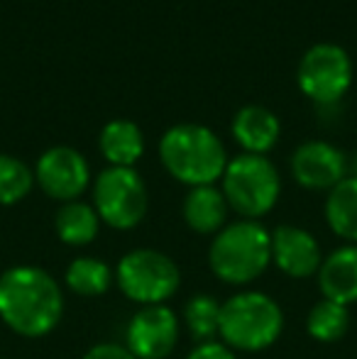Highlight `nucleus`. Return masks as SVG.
<instances>
[{"mask_svg": "<svg viewBox=\"0 0 357 359\" xmlns=\"http://www.w3.org/2000/svg\"><path fill=\"white\" fill-rule=\"evenodd\" d=\"M81 359H135L133 352L125 345H115V342H100L93 345Z\"/></svg>", "mask_w": 357, "mask_h": 359, "instance_id": "b1692460", "label": "nucleus"}, {"mask_svg": "<svg viewBox=\"0 0 357 359\" xmlns=\"http://www.w3.org/2000/svg\"><path fill=\"white\" fill-rule=\"evenodd\" d=\"M271 262L291 279H309L321 269V247L309 230L279 225L271 232Z\"/></svg>", "mask_w": 357, "mask_h": 359, "instance_id": "f8f14e48", "label": "nucleus"}, {"mask_svg": "<svg viewBox=\"0 0 357 359\" xmlns=\"http://www.w3.org/2000/svg\"><path fill=\"white\" fill-rule=\"evenodd\" d=\"M318 288L325 301L348 308L357 303V245L338 247L321 262Z\"/></svg>", "mask_w": 357, "mask_h": 359, "instance_id": "ddd939ff", "label": "nucleus"}, {"mask_svg": "<svg viewBox=\"0 0 357 359\" xmlns=\"http://www.w3.org/2000/svg\"><path fill=\"white\" fill-rule=\"evenodd\" d=\"M279 118L264 105H245L233 118V137L245 154H267L279 140Z\"/></svg>", "mask_w": 357, "mask_h": 359, "instance_id": "4468645a", "label": "nucleus"}, {"mask_svg": "<svg viewBox=\"0 0 357 359\" xmlns=\"http://www.w3.org/2000/svg\"><path fill=\"white\" fill-rule=\"evenodd\" d=\"M64 316L59 281L39 266H13L0 276V320L22 337H44Z\"/></svg>", "mask_w": 357, "mask_h": 359, "instance_id": "f257e3e1", "label": "nucleus"}, {"mask_svg": "<svg viewBox=\"0 0 357 359\" xmlns=\"http://www.w3.org/2000/svg\"><path fill=\"white\" fill-rule=\"evenodd\" d=\"M348 161L338 147L311 140L291 154V174L296 184L311 191H330L345 179Z\"/></svg>", "mask_w": 357, "mask_h": 359, "instance_id": "9b49d317", "label": "nucleus"}, {"mask_svg": "<svg viewBox=\"0 0 357 359\" xmlns=\"http://www.w3.org/2000/svg\"><path fill=\"white\" fill-rule=\"evenodd\" d=\"M299 88L311 100L321 105H328L340 100L348 93L353 83V62L343 47L330 42L314 44L301 57L299 72H296Z\"/></svg>", "mask_w": 357, "mask_h": 359, "instance_id": "6e6552de", "label": "nucleus"}, {"mask_svg": "<svg viewBox=\"0 0 357 359\" xmlns=\"http://www.w3.org/2000/svg\"><path fill=\"white\" fill-rule=\"evenodd\" d=\"M34 174L25 161L0 154V205H15L32 191Z\"/></svg>", "mask_w": 357, "mask_h": 359, "instance_id": "4be33fe9", "label": "nucleus"}, {"mask_svg": "<svg viewBox=\"0 0 357 359\" xmlns=\"http://www.w3.org/2000/svg\"><path fill=\"white\" fill-rule=\"evenodd\" d=\"M98 144L110 166H135L144 151L142 130L133 120H110L100 130Z\"/></svg>", "mask_w": 357, "mask_h": 359, "instance_id": "dca6fc26", "label": "nucleus"}, {"mask_svg": "<svg viewBox=\"0 0 357 359\" xmlns=\"http://www.w3.org/2000/svg\"><path fill=\"white\" fill-rule=\"evenodd\" d=\"M186 359H238V357H235V352L230 350L228 345L213 340V342H201V345H196Z\"/></svg>", "mask_w": 357, "mask_h": 359, "instance_id": "5701e85b", "label": "nucleus"}, {"mask_svg": "<svg viewBox=\"0 0 357 359\" xmlns=\"http://www.w3.org/2000/svg\"><path fill=\"white\" fill-rule=\"evenodd\" d=\"M220 191L228 201V208L245 220H257L276 205L281 181L267 156L240 154L225 166Z\"/></svg>", "mask_w": 357, "mask_h": 359, "instance_id": "39448f33", "label": "nucleus"}, {"mask_svg": "<svg viewBox=\"0 0 357 359\" xmlns=\"http://www.w3.org/2000/svg\"><path fill=\"white\" fill-rule=\"evenodd\" d=\"M220 306L210 293H196L184 306V323L196 342H213L220 330Z\"/></svg>", "mask_w": 357, "mask_h": 359, "instance_id": "412c9836", "label": "nucleus"}, {"mask_svg": "<svg viewBox=\"0 0 357 359\" xmlns=\"http://www.w3.org/2000/svg\"><path fill=\"white\" fill-rule=\"evenodd\" d=\"M113 271L105 262L95 259V257H79L67 266L64 274V284L69 286V291H74L76 296H103L113 284Z\"/></svg>", "mask_w": 357, "mask_h": 359, "instance_id": "6ab92c4d", "label": "nucleus"}, {"mask_svg": "<svg viewBox=\"0 0 357 359\" xmlns=\"http://www.w3.org/2000/svg\"><path fill=\"white\" fill-rule=\"evenodd\" d=\"M306 330L316 342H338L350 330V308L333 301H318L306 316Z\"/></svg>", "mask_w": 357, "mask_h": 359, "instance_id": "aec40b11", "label": "nucleus"}, {"mask_svg": "<svg viewBox=\"0 0 357 359\" xmlns=\"http://www.w3.org/2000/svg\"><path fill=\"white\" fill-rule=\"evenodd\" d=\"M147 186L133 166H108L93 184V208L100 222L133 230L147 215Z\"/></svg>", "mask_w": 357, "mask_h": 359, "instance_id": "0eeeda50", "label": "nucleus"}, {"mask_svg": "<svg viewBox=\"0 0 357 359\" xmlns=\"http://www.w3.org/2000/svg\"><path fill=\"white\" fill-rule=\"evenodd\" d=\"M128 350L135 359H167L179 342V320L169 306H144L128 323Z\"/></svg>", "mask_w": 357, "mask_h": 359, "instance_id": "9d476101", "label": "nucleus"}, {"mask_svg": "<svg viewBox=\"0 0 357 359\" xmlns=\"http://www.w3.org/2000/svg\"><path fill=\"white\" fill-rule=\"evenodd\" d=\"M115 281L125 298L140 306H167L179 291L181 271L177 262L157 250H133L118 262Z\"/></svg>", "mask_w": 357, "mask_h": 359, "instance_id": "423d86ee", "label": "nucleus"}, {"mask_svg": "<svg viewBox=\"0 0 357 359\" xmlns=\"http://www.w3.org/2000/svg\"><path fill=\"white\" fill-rule=\"evenodd\" d=\"M54 230L64 245L86 247L98 237L100 217L93 205L83 203V201H72V203H62V208L57 210Z\"/></svg>", "mask_w": 357, "mask_h": 359, "instance_id": "a211bd4d", "label": "nucleus"}, {"mask_svg": "<svg viewBox=\"0 0 357 359\" xmlns=\"http://www.w3.org/2000/svg\"><path fill=\"white\" fill-rule=\"evenodd\" d=\"M284 330V313L279 303L260 291H243L230 296L220 306V330L223 345L238 352L267 350L279 340Z\"/></svg>", "mask_w": 357, "mask_h": 359, "instance_id": "20e7f679", "label": "nucleus"}, {"mask_svg": "<svg viewBox=\"0 0 357 359\" xmlns=\"http://www.w3.org/2000/svg\"><path fill=\"white\" fill-rule=\"evenodd\" d=\"M159 159L174 179L191 189L213 186L223 179L228 166V154L218 135L206 125L194 123L174 125L164 133L159 142Z\"/></svg>", "mask_w": 357, "mask_h": 359, "instance_id": "f03ea898", "label": "nucleus"}, {"mask_svg": "<svg viewBox=\"0 0 357 359\" xmlns=\"http://www.w3.org/2000/svg\"><path fill=\"white\" fill-rule=\"evenodd\" d=\"M34 181L42 186V191L49 198L72 203V201H79V196L88 189V161L74 147H52L37 159Z\"/></svg>", "mask_w": 357, "mask_h": 359, "instance_id": "1a4fd4ad", "label": "nucleus"}, {"mask_svg": "<svg viewBox=\"0 0 357 359\" xmlns=\"http://www.w3.org/2000/svg\"><path fill=\"white\" fill-rule=\"evenodd\" d=\"M184 220L198 235H218L228 220V201L215 186H196L184 198Z\"/></svg>", "mask_w": 357, "mask_h": 359, "instance_id": "2eb2a0df", "label": "nucleus"}, {"mask_svg": "<svg viewBox=\"0 0 357 359\" xmlns=\"http://www.w3.org/2000/svg\"><path fill=\"white\" fill-rule=\"evenodd\" d=\"M208 264L223 284H252L271 264V232L257 220L230 222L210 242Z\"/></svg>", "mask_w": 357, "mask_h": 359, "instance_id": "7ed1b4c3", "label": "nucleus"}, {"mask_svg": "<svg viewBox=\"0 0 357 359\" xmlns=\"http://www.w3.org/2000/svg\"><path fill=\"white\" fill-rule=\"evenodd\" d=\"M325 222L348 245H357V174L345 176L325 198Z\"/></svg>", "mask_w": 357, "mask_h": 359, "instance_id": "f3484780", "label": "nucleus"}]
</instances>
